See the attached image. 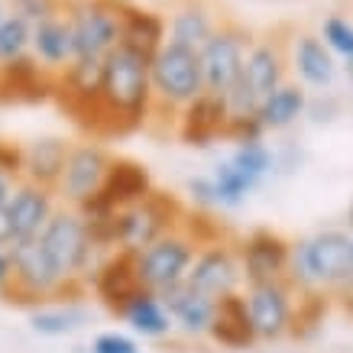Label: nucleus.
<instances>
[{
	"label": "nucleus",
	"mask_w": 353,
	"mask_h": 353,
	"mask_svg": "<svg viewBox=\"0 0 353 353\" xmlns=\"http://www.w3.org/2000/svg\"><path fill=\"white\" fill-rule=\"evenodd\" d=\"M350 269H353V246H350Z\"/></svg>",
	"instance_id": "49530a36"
},
{
	"label": "nucleus",
	"mask_w": 353,
	"mask_h": 353,
	"mask_svg": "<svg viewBox=\"0 0 353 353\" xmlns=\"http://www.w3.org/2000/svg\"><path fill=\"white\" fill-rule=\"evenodd\" d=\"M88 353H139V343L123 331H104L91 341Z\"/></svg>",
	"instance_id": "c9c22d12"
},
{
	"label": "nucleus",
	"mask_w": 353,
	"mask_h": 353,
	"mask_svg": "<svg viewBox=\"0 0 353 353\" xmlns=\"http://www.w3.org/2000/svg\"><path fill=\"white\" fill-rule=\"evenodd\" d=\"M36 240H39L43 253L49 256V263L55 266V272H59V279L65 285H72L75 292L88 295L91 276H94V269L101 266V259L108 253L94 243L85 217L78 214L75 208L59 204L55 214L49 217V224L43 227V234Z\"/></svg>",
	"instance_id": "f03ea898"
},
{
	"label": "nucleus",
	"mask_w": 353,
	"mask_h": 353,
	"mask_svg": "<svg viewBox=\"0 0 353 353\" xmlns=\"http://www.w3.org/2000/svg\"><path fill=\"white\" fill-rule=\"evenodd\" d=\"M243 81L250 85L256 101L272 94L282 81H289V49L276 32L250 43V52L243 62Z\"/></svg>",
	"instance_id": "a211bd4d"
},
{
	"label": "nucleus",
	"mask_w": 353,
	"mask_h": 353,
	"mask_svg": "<svg viewBox=\"0 0 353 353\" xmlns=\"http://www.w3.org/2000/svg\"><path fill=\"white\" fill-rule=\"evenodd\" d=\"M217 30V17L204 0H185L172 10V20L165 23V39L188 49H201L208 36Z\"/></svg>",
	"instance_id": "bb28decb"
},
{
	"label": "nucleus",
	"mask_w": 353,
	"mask_h": 353,
	"mask_svg": "<svg viewBox=\"0 0 353 353\" xmlns=\"http://www.w3.org/2000/svg\"><path fill=\"white\" fill-rule=\"evenodd\" d=\"M101 123L104 133H130L150 123L152 88H150V59L114 46L101 65Z\"/></svg>",
	"instance_id": "f257e3e1"
},
{
	"label": "nucleus",
	"mask_w": 353,
	"mask_h": 353,
	"mask_svg": "<svg viewBox=\"0 0 353 353\" xmlns=\"http://www.w3.org/2000/svg\"><path fill=\"white\" fill-rule=\"evenodd\" d=\"M353 234L341 227H324L314 234L292 240L289 282L301 292H324L334 295L353 276L350 269Z\"/></svg>",
	"instance_id": "7ed1b4c3"
},
{
	"label": "nucleus",
	"mask_w": 353,
	"mask_h": 353,
	"mask_svg": "<svg viewBox=\"0 0 353 353\" xmlns=\"http://www.w3.org/2000/svg\"><path fill=\"white\" fill-rule=\"evenodd\" d=\"M289 72L295 75L301 88H324L334 85L337 78V59L331 55V49L321 43V36L314 32H299L292 36V49H289Z\"/></svg>",
	"instance_id": "6ab92c4d"
},
{
	"label": "nucleus",
	"mask_w": 353,
	"mask_h": 353,
	"mask_svg": "<svg viewBox=\"0 0 353 353\" xmlns=\"http://www.w3.org/2000/svg\"><path fill=\"white\" fill-rule=\"evenodd\" d=\"M110 162H114V152L97 143V139H81V143H72V150L65 156V169L55 182V198L59 204H68V208H81L91 198H97L101 185L108 179Z\"/></svg>",
	"instance_id": "9d476101"
},
{
	"label": "nucleus",
	"mask_w": 353,
	"mask_h": 353,
	"mask_svg": "<svg viewBox=\"0 0 353 353\" xmlns=\"http://www.w3.org/2000/svg\"><path fill=\"white\" fill-rule=\"evenodd\" d=\"M295 295H299V289L289 279L246 285V311H250V324H253L259 343H276L289 337L292 314H295Z\"/></svg>",
	"instance_id": "f8f14e48"
},
{
	"label": "nucleus",
	"mask_w": 353,
	"mask_h": 353,
	"mask_svg": "<svg viewBox=\"0 0 353 353\" xmlns=\"http://www.w3.org/2000/svg\"><path fill=\"white\" fill-rule=\"evenodd\" d=\"M13 185H17V179H13L10 172H3V169H0V211H3V208H7V201H10Z\"/></svg>",
	"instance_id": "a19ab883"
},
{
	"label": "nucleus",
	"mask_w": 353,
	"mask_h": 353,
	"mask_svg": "<svg viewBox=\"0 0 353 353\" xmlns=\"http://www.w3.org/2000/svg\"><path fill=\"white\" fill-rule=\"evenodd\" d=\"M152 188H156L152 175L143 162L127 159V156H114L110 172H108V179H104V185H101L97 198L81 204L78 214H117V211L130 208V204L143 201Z\"/></svg>",
	"instance_id": "4468645a"
},
{
	"label": "nucleus",
	"mask_w": 353,
	"mask_h": 353,
	"mask_svg": "<svg viewBox=\"0 0 353 353\" xmlns=\"http://www.w3.org/2000/svg\"><path fill=\"white\" fill-rule=\"evenodd\" d=\"M10 279H13L10 246H0V299H3V292L10 289Z\"/></svg>",
	"instance_id": "ea45409f"
},
{
	"label": "nucleus",
	"mask_w": 353,
	"mask_h": 353,
	"mask_svg": "<svg viewBox=\"0 0 353 353\" xmlns=\"http://www.w3.org/2000/svg\"><path fill=\"white\" fill-rule=\"evenodd\" d=\"M156 295H159L165 314L172 318V327H179L188 337H208L211 318H214V299L194 292L188 282L169 285V289L156 292Z\"/></svg>",
	"instance_id": "aec40b11"
},
{
	"label": "nucleus",
	"mask_w": 353,
	"mask_h": 353,
	"mask_svg": "<svg viewBox=\"0 0 353 353\" xmlns=\"http://www.w3.org/2000/svg\"><path fill=\"white\" fill-rule=\"evenodd\" d=\"M0 169L10 172L13 179H20V146H13V143H3V139H0Z\"/></svg>",
	"instance_id": "58836bf2"
},
{
	"label": "nucleus",
	"mask_w": 353,
	"mask_h": 353,
	"mask_svg": "<svg viewBox=\"0 0 353 353\" xmlns=\"http://www.w3.org/2000/svg\"><path fill=\"white\" fill-rule=\"evenodd\" d=\"M175 137L182 139L185 146H198V150H208L211 143L224 139L227 130V104L224 97L217 94H198L192 104H185L179 110V117L172 123Z\"/></svg>",
	"instance_id": "f3484780"
},
{
	"label": "nucleus",
	"mask_w": 353,
	"mask_h": 353,
	"mask_svg": "<svg viewBox=\"0 0 353 353\" xmlns=\"http://www.w3.org/2000/svg\"><path fill=\"white\" fill-rule=\"evenodd\" d=\"M185 282L194 292H201V295H208V299H214V301L243 289V269H240L236 240H230L224 234V236H217V240H211V243L198 246Z\"/></svg>",
	"instance_id": "9b49d317"
},
{
	"label": "nucleus",
	"mask_w": 353,
	"mask_h": 353,
	"mask_svg": "<svg viewBox=\"0 0 353 353\" xmlns=\"http://www.w3.org/2000/svg\"><path fill=\"white\" fill-rule=\"evenodd\" d=\"M55 208H59L55 188L17 179L10 201L3 208V217H7V227H10V243L36 240L43 234V227L49 224V217L55 214Z\"/></svg>",
	"instance_id": "2eb2a0df"
},
{
	"label": "nucleus",
	"mask_w": 353,
	"mask_h": 353,
	"mask_svg": "<svg viewBox=\"0 0 353 353\" xmlns=\"http://www.w3.org/2000/svg\"><path fill=\"white\" fill-rule=\"evenodd\" d=\"M88 292H94V299L110 311V314H123L130 301L137 299L143 289V282L137 276V256L133 253H123V250H114L101 259V266L94 269L91 276V285Z\"/></svg>",
	"instance_id": "dca6fc26"
},
{
	"label": "nucleus",
	"mask_w": 353,
	"mask_h": 353,
	"mask_svg": "<svg viewBox=\"0 0 353 353\" xmlns=\"http://www.w3.org/2000/svg\"><path fill=\"white\" fill-rule=\"evenodd\" d=\"M7 17V0H0V20Z\"/></svg>",
	"instance_id": "a18cd8bd"
},
{
	"label": "nucleus",
	"mask_w": 353,
	"mask_h": 353,
	"mask_svg": "<svg viewBox=\"0 0 353 353\" xmlns=\"http://www.w3.org/2000/svg\"><path fill=\"white\" fill-rule=\"evenodd\" d=\"M150 88H152V117H165L175 123L179 110L192 104L198 94H204V78L201 62H198V49L179 43L159 46V52L150 59Z\"/></svg>",
	"instance_id": "20e7f679"
},
{
	"label": "nucleus",
	"mask_w": 353,
	"mask_h": 353,
	"mask_svg": "<svg viewBox=\"0 0 353 353\" xmlns=\"http://www.w3.org/2000/svg\"><path fill=\"white\" fill-rule=\"evenodd\" d=\"M253 43V32L234 20H221L217 30L208 36V43L198 49V62H201V78L208 94L224 97L234 81L243 75V62Z\"/></svg>",
	"instance_id": "0eeeda50"
},
{
	"label": "nucleus",
	"mask_w": 353,
	"mask_h": 353,
	"mask_svg": "<svg viewBox=\"0 0 353 353\" xmlns=\"http://www.w3.org/2000/svg\"><path fill=\"white\" fill-rule=\"evenodd\" d=\"M188 208H185L175 194L152 188L143 201L130 204L117 211V230H114V250L123 253H139L150 243H156L162 234H169L185 221Z\"/></svg>",
	"instance_id": "423d86ee"
},
{
	"label": "nucleus",
	"mask_w": 353,
	"mask_h": 353,
	"mask_svg": "<svg viewBox=\"0 0 353 353\" xmlns=\"http://www.w3.org/2000/svg\"><path fill=\"white\" fill-rule=\"evenodd\" d=\"M7 10L23 17L26 23H39L65 13V0H7Z\"/></svg>",
	"instance_id": "f704fd0d"
},
{
	"label": "nucleus",
	"mask_w": 353,
	"mask_h": 353,
	"mask_svg": "<svg viewBox=\"0 0 353 353\" xmlns=\"http://www.w3.org/2000/svg\"><path fill=\"white\" fill-rule=\"evenodd\" d=\"M337 110H341V101L331 94L324 97H308V108H305V117H311L314 123H331L337 117Z\"/></svg>",
	"instance_id": "4c0bfd02"
},
{
	"label": "nucleus",
	"mask_w": 353,
	"mask_h": 353,
	"mask_svg": "<svg viewBox=\"0 0 353 353\" xmlns=\"http://www.w3.org/2000/svg\"><path fill=\"white\" fill-rule=\"evenodd\" d=\"M0 246H10V227H7V217L0 211Z\"/></svg>",
	"instance_id": "79ce46f5"
},
{
	"label": "nucleus",
	"mask_w": 353,
	"mask_h": 353,
	"mask_svg": "<svg viewBox=\"0 0 353 353\" xmlns=\"http://www.w3.org/2000/svg\"><path fill=\"white\" fill-rule=\"evenodd\" d=\"M194 253H198V240L188 234L185 224H179L169 234H162L146 250L133 253L137 256V276L143 282V289L162 292L169 285L185 282V276H188V269L194 263Z\"/></svg>",
	"instance_id": "1a4fd4ad"
},
{
	"label": "nucleus",
	"mask_w": 353,
	"mask_h": 353,
	"mask_svg": "<svg viewBox=\"0 0 353 353\" xmlns=\"http://www.w3.org/2000/svg\"><path fill=\"white\" fill-rule=\"evenodd\" d=\"M208 179H211V185H214L217 208H221V211H234V208L246 204V198L259 188V182H253L250 175H243L230 159L217 162L214 172H211Z\"/></svg>",
	"instance_id": "c756f323"
},
{
	"label": "nucleus",
	"mask_w": 353,
	"mask_h": 353,
	"mask_svg": "<svg viewBox=\"0 0 353 353\" xmlns=\"http://www.w3.org/2000/svg\"><path fill=\"white\" fill-rule=\"evenodd\" d=\"M165 43V20L156 10L146 7H130L123 3L120 10V43L133 52H139L143 59H152L159 52V46Z\"/></svg>",
	"instance_id": "a878e982"
},
{
	"label": "nucleus",
	"mask_w": 353,
	"mask_h": 353,
	"mask_svg": "<svg viewBox=\"0 0 353 353\" xmlns=\"http://www.w3.org/2000/svg\"><path fill=\"white\" fill-rule=\"evenodd\" d=\"M10 263H13V279L10 289L3 292V301L20 305V308H36L46 301H85L81 292L72 285H65L49 256L43 253L39 240H23V243H10Z\"/></svg>",
	"instance_id": "39448f33"
},
{
	"label": "nucleus",
	"mask_w": 353,
	"mask_h": 353,
	"mask_svg": "<svg viewBox=\"0 0 353 353\" xmlns=\"http://www.w3.org/2000/svg\"><path fill=\"white\" fill-rule=\"evenodd\" d=\"M188 194H192V204L194 211H214L217 208V194H214V185L208 175H198L188 182Z\"/></svg>",
	"instance_id": "e433bc0d"
},
{
	"label": "nucleus",
	"mask_w": 353,
	"mask_h": 353,
	"mask_svg": "<svg viewBox=\"0 0 353 353\" xmlns=\"http://www.w3.org/2000/svg\"><path fill=\"white\" fill-rule=\"evenodd\" d=\"M123 0H78L65 7L75 59H104L120 43Z\"/></svg>",
	"instance_id": "6e6552de"
},
{
	"label": "nucleus",
	"mask_w": 353,
	"mask_h": 353,
	"mask_svg": "<svg viewBox=\"0 0 353 353\" xmlns=\"http://www.w3.org/2000/svg\"><path fill=\"white\" fill-rule=\"evenodd\" d=\"M331 311V295L324 292H301L295 295V314H292V331L289 337H311L318 331Z\"/></svg>",
	"instance_id": "7c9ffc66"
},
{
	"label": "nucleus",
	"mask_w": 353,
	"mask_h": 353,
	"mask_svg": "<svg viewBox=\"0 0 353 353\" xmlns=\"http://www.w3.org/2000/svg\"><path fill=\"white\" fill-rule=\"evenodd\" d=\"M123 321L130 324V331L137 334V337H146V341H162V337H169L175 327H172V318L165 314L162 308V301L156 292H139L137 299L130 301L123 314H120Z\"/></svg>",
	"instance_id": "c85d7f7f"
},
{
	"label": "nucleus",
	"mask_w": 353,
	"mask_h": 353,
	"mask_svg": "<svg viewBox=\"0 0 353 353\" xmlns=\"http://www.w3.org/2000/svg\"><path fill=\"white\" fill-rule=\"evenodd\" d=\"M55 94V78L46 75L32 55L0 65V101H39Z\"/></svg>",
	"instance_id": "b1692460"
},
{
	"label": "nucleus",
	"mask_w": 353,
	"mask_h": 353,
	"mask_svg": "<svg viewBox=\"0 0 353 353\" xmlns=\"http://www.w3.org/2000/svg\"><path fill=\"white\" fill-rule=\"evenodd\" d=\"M347 230L353 234V201H350V208H347Z\"/></svg>",
	"instance_id": "c03bdc74"
},
{
	"label": "nucleus",
	"mask_w": 353,
	"mask_h": 353,
	"mask_svg": "<svg viewBox=\"0 0 353 353\" xmlns=\"http://www.w3.org/2000/svg\"><path fill=\"white\" fill-rule=\"evenodd\" d=\"M30 32L32 23H26L23 17L7 10V17L0 20V65L30 55Z\"/></svg>",
	"instance_id": "473e14b6"
},
{
	"label": "nucleus",
	"mask_w": 353,
	"mask_h": 353,
	"mask_svg": "<svg viewBox=\"0 0 353 353\" xmlns=\"http://www.w3.org/2000/svg\"><path fill=\"white\" fill-rule=\"evenodd\" d=\"M30 55H32V62L39 65L46 75H52V78H59L65 68L72 65L75 52H72V30H68L65 13L49 17V20L32 23Z\"/></svg>",
	"instance_id": "412c9836"
},
{
	"label": "nucleus",
	"mask_w": 353,
	"mask_h": 353,
	"mask_svg": "<svg viewBox=\"0 0 353 353\" xmlns=\"http://www.w3.org/2000/svg\"><path fill=\"white\" fill-rule=\"evenodd\" d=\"M305 108H308V91L299 81H282L272 94L259 101L256 120L263 133H282L305 117Z\"/></svg>",
	"instance_id": "393cba45"
},
{
	"label": "nucleus",
	"mask_w": 353,
	"mask_h": 353,
	"mask_svg": "<svg viewBox=\"0 0 353 353\" xmlns=\"http://www.w3.org/2000/svg\"><path fill=\"white\" fill-rule=\"evenodd\" d=\"M240 253V269H243L246 285H263V282H279L289 279V256L292 240L282 236L272 227H256L243 240H236Z\"/></svg>",
	"instance_id": "ddd939ff"
},
{
	"label": "nucleus",
	"mask_w": 353,
	"mask_h": 353,
	"mask_svg": "<svg viewBox=\"0 0 353 353\" xmlns=\"http://www.w3.org/2000/svg\"><path fill=\"white\" fill-rule=\"evenodd\" d=\"M321 43L331 49V55H341L343 62L353 59V23L347 17H327L321 23Z\"/></svg>",
	"instance_id": "72a5a7b5"
},
{
	"label": "nucleus",
	"mask_w": 353,
	"mask_h": 353,
	"mask_svg": "<svg viewBox=\"0 0 353 353\" xmlns=\"http://www.w3.org/2000/svg\"><path fill=\"white\" fill-rule=\"evenodd\" d=\"M72 150V139L55 137V133H46V137H36L30 143L20 146V179L36 185H46V188H55L59 175L65 169V156Z\"/></svg>",
	"instance_id": "4be33fe9"
},
{
	"label": "nucleus",
	"mask_w": 353,
	"mask_h": 353,
	"mask_svg": "<svg viewBox=\"0 0 353 353\" xmlns=\"http://www.w3.org/2000/svg\"><path fill=\"white\" fill-rule=\"evenodd\" d=\"M208 337L224 347V350H250L256 347V331L250 324V311H246V299L243 292H234V295H224V299L214 301V318H211V331Z\"/></svg>",
	"instance_id": "5701e85b"
},
{
	"label": "nucleus",
	"mask_w": 353,
	"mask_h": 353,
	"mask_svg": "<svg viewBox=\"0 0 353 353\" xmlns=\"http://www.w3.org/2000/svg\"><path fill=\"white\" fill-rule=\"evenodd\" d=\"M227 159L234 162L243 175H250V179L259 182V185H263V179L272 175V169H276V152L269 150L263 139H253V143H236L234 152H230Z\"/></svg>",
	"instance_id": "2f4dec72"
},
{
	"label": "nucleus",
	"mask_w": 353,
	"mask_h": 353,
	"mask_svg": "<svg viewBox=\"0 0 353 353\" xmlns=\"http://www.w3.org/2000/svg\"><path fill=\"white\" fill-rule=\"evenodd\" d=\"M85 301H46L30 308V327L39 337H72L88 324Z\"/></svg>",
	"instance_id": "cd10ccee"
},
{
	"label": "nucleus",
	"mask_w": 353,
	"mask_h": 353,
	"mask_svg": "<svg viewBox=\"0 0 353 353\" xmlns=\"http://www.w3.org/2000/svg\"><path fill=\"white\" fill-rule=\"evenodd\" d=\"M343 75H347V85L353 88V59L350 62H343Z\"/></svg>",
	"instance_id": "37998d69"
},
{
	"label": "nucleus",
	"mask_w": 353,
	"mask_h": 353,
	"mask_svg": "<svg viewBox=\"0 0 353 353\" xmlns=\"http://www.w3.org/2000/svg\"><path fill=\"white\" fill-rule=\"evenodd\" d=\"M139 353H143V350H139Z\"/></svg>",
	"instance_id": "de8ad7c7"
}]
</instances>
